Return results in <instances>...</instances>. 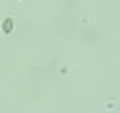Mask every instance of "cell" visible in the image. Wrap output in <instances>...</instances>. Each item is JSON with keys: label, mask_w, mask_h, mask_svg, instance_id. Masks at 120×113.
<instances>
[{"label": "cell", "mask_w": 120, "mask_h": 113, "mask_svg": "<svg viewBox=\"0 0 120 113\" xmlns=\"http://www.w3.org/2000/svg\"><path fill=\"white\" fill-rule=\"evenodd\" d=\"M3 33H13V18H5L3 20Z\"/></svg>", "instance_id": "cell-1"}]
</instances>
